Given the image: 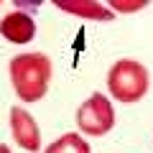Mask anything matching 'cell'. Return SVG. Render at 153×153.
I'll return each mask as SVG.
<instances>
[{"label": "cell", "mask_w": 153, "mask_h": 153, "mask_svg": "<svg viewBox=\"0 0 153 153\" xmlns=\"http://www.w3.org/2000/svg\"><path fill=\"white\" fill-rule=\"evenodd\" d=\"M10 82L23 102H38L51 82V61L46 54H18L10 59Z\"/></svg>", "instance_id": "obj_1"}, {"label": "cell", "mask_w": 153, "mask_h": 153, "mask_svg": "<svg viewBox=\"0 0 153 153\" xmlns=\"http://www.w3.org/2000/svg\"><path fill=\"white\" fill-rule=\"evenodd\" d=\"M107 87L115 100L133 105L138 100H143V94L148 92V69L140 61L120 59L112 64V69L107 74Z\"/></svg>", "instance_id": "obj_2"}, {"label": "cell", "mask_w": 153, "mask_h": 153, "mask_svg": "<svg viewBox=\"0 0 153 153\" xmlns=\"http://www.w3.org/2000/svg\"><path fill=\"white\" fill-rule=\"evenodd\" d=\"M76 125L82 128L87 135H105L115 125V110L105 94L94 92L89 100H84L82 107L76 110Z\"/></svg>", "instance_id": "obj_3"}, {"label": "cell", "mask_w": 153, "mask_h": 153, "mask_svg": "<svg viewBox=\"0 0 153 153\" xmlns=\"http://www.w3.org/2000/svg\"><path fill=\"white\" fill-rule=\"evenodd\" d=\"M10 130L21 148L31 153L41 148V130H38L36 120L31 117V112H26L23 107H10Z\"/></svg>", "instance_id": "obj_4"}, {"label": "cell", "mask_w": 153, "mask_h": 153, "mask_svg": "<svg viewBox=\"0 0 153 153\" xmlns=\"http://www.w3.org/2000/svg\"><path fill=\"white\" fill-rule=\"evenodd\" d=\"M0 33H3V38H8L10 44H28V41H33V36H36V23H33L31 16H26V13H8L3 21H0Z\"/></svg>", "instance_id": "obj_5"}, {"label": "cell", "mask_w": 153, "mask_h": 153, "mask_svg": "<svg viewBox=\"0 0 153 153\" xmlns=\"http://www.w3.org/2000/svg\"><path fill=\"white\" fill-rule=\"evenodd\" d=\"M56 5L66 13H74V16H82V18H92V21H110L112 18V13L105 5L94 3V0H56Z\"/></svg>", "instance_id": "obj_6"}, {"label": "cell", "mask_w": 153, "mask_h": 153, "mask_svg": "<svg viewBox=\"0 0 153 153\" xmlns=\"http://www.w3.org/2000/svg\"><path fill=\"white\" fill-rule=\"evenodd\" d=\"M46 153H89V146L82 135H76V133H66L61 135L59 140H54Z\"/></svg>", "instance_id": "obj_7"}, {"label": "cell", "mask_w": 153, "mask_h": 153, "mask_svg": "<svg viewBox=\"0 0 153 153\" xmlns=\"http://www.w3.org/2000/svg\"><path fill=\"white\" fill-rule=\"evenodd\" d=\"M112 5L117 10H140L146 5V0H133V3H120V0H112Z\"/></svg>", "instance_id": "obj_8"}, {"label": "cell", "mask_w": 153, "mask_h": 153, "mask_svg": "<svg viewBox=\"0 0 153 153\" xmlns=\"http://www.w3.org/2000/svg\"><path fill=\"white\" fill-rule=\"evenodd\" d=\"M0 153H10V148H8L5 143H0Z\"/></svg>", "instance_id": "obj_9"}]
</instances>
